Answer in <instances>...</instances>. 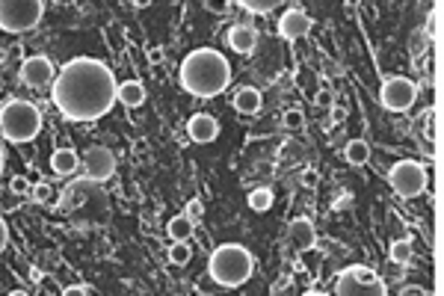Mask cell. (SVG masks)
I'll use <instances>...</instances> for the list:
<instances>
[{"label": "cell", "instance_id": "9c48e42d", "mask_svg": "<svg viewBox=\"0 0 444 296\" xmlns=\"http://www.w3.org/2000/svg\"><path fill=\"white\" fill-rule=\"evenodd\" d=\"M80 169H86V178H92L95 184H104L113 178L116 172V155L104 146L86 148V155L80 157Z\"/></svg>", "mask_w": 444, "mask_h": 296}, {"label": "cell", "instance_id": "484cf974", "mask_svg": "<svg viewBox=\"0 0 444 296\" xmlns=\"http://www.w3.org/2000/svg\"><path fill=\"white\" fill-rule=\"evenodd\" d=\"M9 190H12L15 195H30V190H33V184L24 178V175H15L12 181H9Z\"/></svg>", "mask_w": 444, "mask_h": 296}, {"label": "cell", "instance_id": "d590c367", "mask_svg": "<svg viewBox=\"0 0 444 296\" xmlns=\"http://www.w3.org/2000/svg\"><path fill=\"white\" fill-rule=\"evenodd\" d=\"M420 151H424L427 157H432V155H436V146H432V139H424V142H420Z\"/></svg>", "mask_w": 444, "mask_h": 296}, {"label": "cell", "instance_id": "7c38bea8", "mask_svg": "<svg viewBox=\"0 0 444 296\" xmlns=\"http://www.w3.org/2000/svg\"><path fill=\"white\" fill-rule=\"evenodd\" d=\"M311 33V18L302 12V9H287V12L279 18V36L287 42H296Z\"/></svg>", "mask_w": 444, "mask_h": 296}, {"label": "cell", "instance_id": "ffe728a7", "mask_svg": "<svg viewBox=\"0 0 444 296\" xmlns=\"http://www.w3.org/2000/svg\"><path fill=\"white\" fill-rule=\"evenodd\" d=\"M412 255H415V246H412V240L409 237H397L391 243V249H388V258H391L394 264H409Z\"/></svg>", "mask_w": 444, "mask_h": 296}, {"label": "cell", "instance_id": "83f0119b", "mask_svg": "<svg viewBox=\"0 0 444 296\" xmlns=\"http://www.w3.org/2000/svg\"><path fill=\"white\" fill-rule=\"evenodd\" d=\"M196 290L207 296V293H216V290H222V288H219V284H216L214 279H210V276H202V279L196 281Z\"/></svg>", "mask_w": 444, "mask_h": 296}, {"label": "cell", "instance_id": "f546056e", "mask_svg": "<svg viewBox=\"0 0 444 296\" xmlns=\"http://www.w3.org/2000/svg\"><path fill=\"white\" fill-rule=\"evenodd\" d=\"M314 104H317V107H323V110H329L332 104H335V95H332L329 89H320V92L314 95Z\"/></svg>", "mask_w": 444, "mask_h": 296}, {"label": "cell", "instance_id": "74e56055", "mask_svg": "<svg viewBox=\"0 0 444 296\" xmlns=\"http://www.w3.org/2000/svg\"><path fill=\"white\" fill-rule=\"evenodd\" d=\"M151 3V0H133V6H137V9H146Z\"/></svg>", "mask_w": 444, "mask_h": 296}, {"label": "cell", "instance_id": "8d00e7d4", "mask_svg": "<svg viewBox=\"0 0 444 296\" xmlns=\"http://www.w3.org/2000/svg\"><path fill=\"white\" fill-rule=\"evenodd\" d=\"M148 60H151L154 65L163 62V51H160V48H151V51H148Z\"/></svg>", "mask_w": 444, "mask_h": 296}, {"label": "cell", "instance_id": "5b68a950", "mask_svg": "<svg viewBox=\"0 0 444 296\" xmlns=\"http://www.w3.org/2000/svg\"><path fill=\"white\" fill-rule=\"evenodd\" d=\"M44 0H0V30L30 33L42 24Z\"/></svg>", "mask_w": 444, "mask_h": 296}, {"label": "cell", "instance_id": "7a4b0ae2", "mask_svg": "<svg viewBox=\"0 0 444 296\" xmlns=\"http://www.w3.org/2000/svg\"><path fill=\"white\" fill-rule=\"evenodd\" d=\"M178 78H181L184 92H190L196 98H214V95H222L228 89L231 65L219 51L198 48V51H190L184 57Z\"/></svg>", "mask_w": 444, "mask_h": 296}, {"label": "cell", "instance_id": "d6a6232c", "mask_svg": "<svg viewBox=\"0 0 444 296\" xmlns=\"http://www.w3.org/2000/svg\"><path fill=\"white\" fill-rule=\"evenodd\" d=\"M6 243H9V225H6V219L0 216V255H3Z\"/></svg>", "mask_w": 444, "mask_h": 296}, {"label": "cell", "instance_id": "6da1fadb", "mask_svg": "<svg viewBox=\"0 0 444 296\" xmlns=\"http://www.w3.org/2000/svg\"><path fill=\"white\" fill-rule=\"evenodd\" d=\"M51 98L69 122H95L116 104V78L95 57H74L53 74Z\"/></svg>", "mask_w": 444, "mask_h": 296}, {"label": "cell", "instance_id": "4dcf8cb0", "mask_svg": "<svg viewBox=\"0 0 444 296\" xmlns=\"http://www.w3.org/2000/svg\"><path fill=\"white\" fill-rule=\"evenodd\" d=\"M62 296H92V288H86V284H69V288H62Z\"/></svg>", "mask_w": 444, "mask_h": 296}, {"label": "cell", "instance_id": "f35d334b", "mask_svg": "<svg viewBox=\"0 0 444 296\" xmlns=\"http://www.w3.org/2000/svg\"><path fill=\"white\" fill-rule=\"evenodd\" d=\"M3 163H6V155H3V148H0V175H3Z\"/></svg>", "mask_w": 444, "mask_h": 296}, {"label": "cell", "instance_id": "9a60e30c", "mask_svg": "<svg viewBox=\"0 0 444 296\" xmlns=\"http://www.w3.org/2000/svg\"><path fill=\"white\" fill-rule=\"evenodd\" d=\"M51 169H53V175H60V178H71V175L80 169V155H77L74 148H57L51 155Z\"/></svg>", "mask_w": 444, "mask_h": 296}, {"label": "cell", "instance_id": "4316f807", "mask_svg": "<svg viewBox=\"0 0 444 296\" xmlns=\"http://www.w3.org/2000/svg\"><path fill=\"white\" fill-rule=\"evenodd\" d=\"M184 214L193 219V223H198V219H202V214H205V204L198 202V199H190L187 202V207H184Z\"/></svg>", "mask_w": 444, "mask_h": 296}, {"label": "cell", "instance_id": "e575fe53", "mask_svg": "<svg viewBox=\"0 0 444 296\" xmlns=\"http://www.w3.org/2000/svg\"><path fill=\"white\" fill-rule=\"evenodd\" d=\"M400 293H403V296H424L427 290H424V288H418V284H409V288H403Z\"/></svg>", "mask_w": 444, "mask_h": 296}, {"label": "cell", "instance_id": "2e32d148", "mask_svg": "<svg viewBox=\"0 0 444 296\" xmlns=\"http://www.w3.org/2000/svg\"><path fill=\"white\" fill-rule=\"evenodd\" d=\"M231 104H234L237 113H243V116H255V113H261L264 98H261V92L255 89V86H243V89H237V92H234V98H231Z\"/></svg>", "mask_w": 444, "mask_h": 296}, {"label": "cell", "instance_id": "52a82bcc", "mask_svg": "<svg viewBox=\"0 0 444 296\" xmlns=\"http://www.w3.org/2000/svg\"><path fill=\"white\" fill-rule=\"evenodd\" d=\"M335 293H341V296H382L385 293V284H382V279L376 276L370 267L355 264V267L343 270L341 276H338Z\"/></svg>", "mask_w": 444, "mask_h": 296}, {"label": "cell", "instance_id": "836d02e7", "mask_svg": "<svg viewBox=\"0 0 444 296\" xmlns=\"http://www.w3.org/2000/svg\"><path fill=\"white\" fill-rule=\"evenodd\" d=\"M329 113H332V122H343V119H347V107L332 104V107H329Z\"/></svg>", "mask_w": 444, "mask_h": 296}, {"label": "cell", "instance_id": "603a6c76", "mask_svg": "<svg viewBox=\"0 0 444 296\" xmlns=\"http://www.w3.org/2000/svg\"><path fill=\"white\" fill-rule=\"evenodd\" d=\"M190 258H193V249L187 240H172V246H169V261L175 267H184V264H190Z\"/></svg>", "mask_w": 444, "mask_h": 296}, {"label": "cell", "instance_id": "f1b7e54d", "mask_svg": "<svg viewBox=\"0 0 444 296\" xmlns=\"http://www.w3.org/2000/svg\"><path fill=\"white\" fill-rule=\"evenodd\" d=\"M205 6L210 9V12H216V15H225L228 6H231V0H205Z\"/></svg>", "mask_w": 444, "mask_h": 296}, {"label": "cell", "instance_id": "cb8c5ba5", "mask_svg": "<svg viewBox=\"0 0 444 296\" xmlns=\"http://www.w3.org/2000/svg\"><path fill=\"white\" fill-rule=\"evenodd\" d=\"M282 122L287 130H299L305 125V113L299 107H291V110H284V116H282Z\"/></svg>", "mask_w": 444, "mask_h": 296}, {"label": "cell", "instance_id": "ac0fdd59", "mask_svg": "<svg viewBox=\"0 0 444 296\" xmlns=\"http://www.w3.org/2000/svg\"><path fill=\"white\" fill-rule=\"evenodd\" d=\"M166 232H169L172 240H190L193 232H196V223L187 214H178L169 219V225H166Z\"/></svg>", "mask_w": 444, "mask_h": 296}, {"label": "cell", "instance_id": "d4e9b609", "mask_svg": "<svg viewBox=\"0 0 444 296\" xmlns=\"http://www.w3.org/2000/svg\"><path fill=\"white\" fill-rule=\"evenodd\" d=\"M30 195H33V202H39V204H48L51 199H53V187L48 181H42V184H36V187L30 190Z\"/></svg>", "mask_w": 444, "mask_h": 296}, {"label": "cell", "instance_id": "5bb4252c", "mask_svg": "<svg viewBox=\"0 0 444 296\" xmlns=\"http://www.w3.org/2000/svg\"><path fill=\"white\" fill-rule=\"evenodd\" d=\"M225 42H228V48L234 51V53H240V57H249V53L258 48V30H255L252 24H234V27L228 30Z\"/></svg>", "mask_w": 444, "mask_h": 296}, {"label": "cell", "instance_id": "4fadbf2b", "mask_svg": "<svg viewBox=\"0 0 444 296\" xmlns=\"http://www.w3.org/2000/svg\"><path fill=\"white\" fill-rule=\"evenodd\" d=\"M187 134H190V139L198 142V146H207V142H214L219 137V122L210 113H196L190 122H187Z\"/></svg>", "mask_w": 444, "mask_h": 296}, {"label": "cell", "instance_id": "30bf717a", "mask_svg": "<svg viewBox=\"0 0 444 296\" xmlns=\"http://www.w3.org/2000/svg\"><path fill=\"white\" fill-rule=\"evenodd\" d=\"M53 74H57L53 62L48 57H42V53L27 57L24 62H21V83L30 86V89H42V86H48L53 80Z\"/></svg>", "mask_w": 444, "mask_h": 296}, {"label": "cell", "instance_id": "3957f363", "mask_svg": "<svg viewBox=\"0 0 444 296\" xmlns=\"http://www.w3.org/2000/svg\"><path fill=\"white\" fill-rule=\"evenodd\" d=\"M252 270H255L252 252L240 243H222L210 252L207 276L214 279L222 290H234L240 284H246L252 279Z\"/></svg>", "mask_w": 444, "mask_h": 296}, {"label": "cell", "instance_id": "ab89813d", "mask_svg": "<svg viewBox=\"0 0 444 296\" xmlns=\"http://www.w3.org/2000/svg\"><path fill=\"white\" fill-rule=\"evenodd\" d=\"M60 3H69V0H60Z\"/></svg>", "mask_w": 444, "mask_h": 296}, {"label": "cell", "instance_id": "277c9868", "mask_svg": "<svg viewBox=\"0 0 444 296\" xmlns=\"http://www.w3.org/2000/svg\"><path fill=\"white\" fill-rule=\"evenodd\" d=\"M42 130V113L36 104L24 101V98H12L0 107V134L3 139L15 142V146H24L33 142Z\"/></svg>", "mask_w": 444, "mask_h": 296}, {"label": "cell", "instance_id": "d6986e66", "mask_svg": "<svg viewBox=\"0 0 444 296\" xmlns=\"http://www.w3.org/2000/svg\"><path fill=\"white\" fill-rule=\"evenodd\" d=\"M343 157H347L350 166H364V163L370 160V146L364 139H352L347 142V151H343Z\"/></svg>", "mask_w": 444, "mask_h": 296}, {"label": "cell", "instance_id": "7402d4cb", "mask_svg": "<svg viewBox=\"0 0 444 296\" xmlns=\"http://www.w3.org/2000/svg\"><path fill=\"white\" fill-rule=\"evenodd\" d=\"M282 3L284 0H237V6H243L252 15H266V12H273V9H279Z\"/></svg>", "mask_w": 444, "mask_h": 296}, {"label": "cell", "instance_id": "44dd1931", "mask_svg": "<svg viewBox=\"0 0 444 296\" xmlns=\"http://www.w3.org/2000/svg\"><path fill=\"white\" fill-rule=\"evenodd\" d=\"M249 207L255 214H266L273 207V190L270 187H258L249 193Z\"/></svg>", "mask_w": 444, "mask_h": 296}, {"label": "cell", "instance_id": "8fae6325", "mask_svg": "<svg viewBox=\"0 0 444 296\" xmlns=\"http://www.w3.org/2000/svg\"><path fill=\"white\" fill-rule=\"evenodd\" d=\"M287 240L296 252H311L317 246V232H314V223L308 216H296L291 225H287Z\"/></svg>", "mask_w": 444, "mask_h": 296}, {"label": "cell", "instance_id": "ba28073f", "mask_svg": "<svg viewBox=\"0 0 444 296\" xmlns=\"http://www.w3.org/2000/svg\"><path fill=\"white\" fill-rule=\"evenodd\" d=\"M415 98H418V86L409 78H388L379 89V101L391 113H406L415 104Z\"/></svg>", "mask_w": 444, "mask_h": 296}, {"label": "cell", "instance_id": "e0dca14e", "mask_svg": "<svg viewBox=\"0 0 444 296\" xmlns=\"http://www.w3.org/2000/svg\"><path fill=\"white\" fill-rule=\"evenodd\" d=\"M116 101L125 104V107H142L146 104V86H142L139 80H125L116 86Z\"/></svg>", "mask_w": 444, "mask_h": 296}, {"label": "cell", "instance_id": "8992f818", "mask_svg": "<svg viewBox=\"0 0 444 296\" xmlns=\"http://www.w3.org/2000/svg\"><path fill=\"white\" fill-rule=\"evenodd\" d=\"M388 184L400 199H415L427 190V169L418 160H397L388 169Z\"/></svg>", "mask_w": 444, "mask_h": 296}, {"label": "cell", "instance_id": "1f68e13d", "mask_svg": "<svg viewBox=\"0 0 444 296\" xmlns=\"http://www.w3.org/2000/svg\"><path fill=\"white\" fill-rule=\"evenodd\" d=\"M299 181L305 184V187H317V181H320V175L314 172V169H305L302 175H299Z\"/></svg>", "mask_w": 444, "mask_h": 296}]
</instances>
